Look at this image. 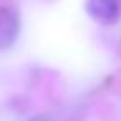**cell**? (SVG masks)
<instances>
[{
  "label": "cell",
  "mask_w": 121,
  "mask_h": 121,
  "mask_svg": "<svg viewBox=\"0 0 121 121\" xmlns=\"http://www.w3.org/2000/svg\"><path fill=\"white\" fill-rule=\"evenodd\" d=\"M20 32V17L15 9L0 10V50H5L17 40Z\"/></svg>",
  "instance_id": "6da1fadb"
},
{
  "label": "cell",
  "mask_w": 121,
  "mask_h": 121,
  "mask_svg": "<svg viewBox=\"0 0 121 121\" xmlns=\"http://www.w3.org/2000/svg\"><path fill=\"white\" fill-rule=\"evenodd\" d=\"M88 12L101 23H114L121 10L118 0H88Z\"/></svg>",
  "instance_id": "7a4b0ae2"
},
{
  "label": "cell",
  "mask_w": 121,
  "mask_h": 121,
  "mask_svg": "<svg viewBox=\"0 0 121 121\" xmlns=\"http://www.w3.org/2000/svg\"><path fill=\"white\" fill-rule=\"evenodd\" d=\"M30 121H52V119H50V116H47V114H38V116L32 118Z\"/></svg>",
  "instance_id": "3957f363"
}]
</instances>
